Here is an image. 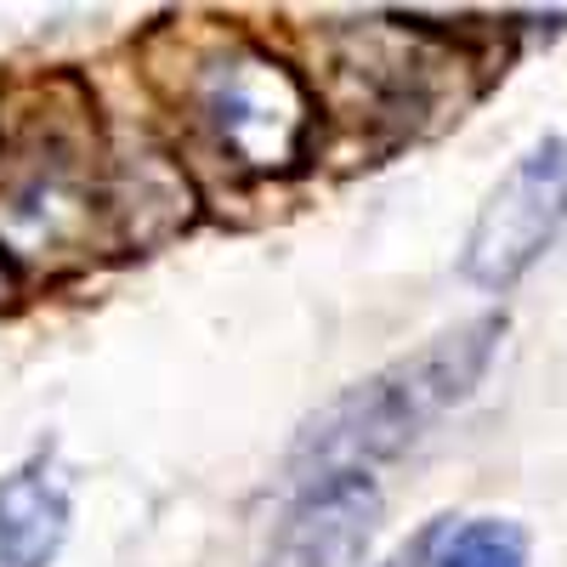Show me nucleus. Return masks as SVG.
I'll use <instances>...</instances> for the list:
<instances>
[{
  "mask_svg": "<svg viewBox=\"0 0 567 567\" xmlns=\"http://www.w3.org/2000/svg\"><path fill=\"white\" fill-rule=\"evenodd\" d=\"M381 523V488L374 477H329L296 488V505L284 511L272 534L267 567H358V556Z\"/></svg>",
  "mask_w": 567,
  "mask_h": 567,
  "instance_id": "39448f33",
  "label": "nucleus"
},
{
  "mask_svg": "<svg viewBox=\"0 0 567 567\" xmlns=\"http://www.w3.org/2000/svg\"><path fill=\"white\" fill-rule=\"evenodd\" d=\"M499 341H505V312L465 318L425 347H414L409 358H392L386 369L352 381L341 398H329L296 432L290 449L296 488L329 477H374V465L409 454L443 414H454L477 392Z\"/></svg>",
  "mask_w": 567,
  "mask_h": 567,
  "instance_id": "f257e3e1",
  "label": "nucleus"
},
{
  "mask_svg": "<svg viewBox=\"0 0 567 567\" xmlns=\"http://www.w3.org/2000/svg\"><path fill=\"white\" fill-rule=\"evenodd\" d=\"M69 523L74 505L52 454H34L0 477V567H52Z\"/></svg>",
  "mask_w": 567,
  "mask_h": 567,
  "instance_id": "423d86ee",
  "label": "nucleus"
},
{
  "mask_svg": "<svg viewBox=\"0 0 567 567\" xmlns=\"http://www.w3.org/2000/svg\"><path fill=\"white\" fill-rule=\"evenodd\" d=\"M109 221V148L69 80L0 131V250L18 261H74Z\"/></svg>",
  "mask_w": 567,
  "mask_h": 567,
  "instance_id": "f03ea898",
  "label": "nucleus"
},
{
  "mask_svg": "<svg viewBox=\"0 0 567 567\" xmlns=\"http://www.w3.org/2000/svg\"><path fill=\"white\" fill-rule=\"evenodd\" d=\"M176 103L194 136L245 182H284L318 148V97L250 34H210L182 63Z\"/></svg>",
  "mask_w": 567,
  "mask_h": 567,
  "instance_id": "7ed1b4c3",
  "label": "nucleus"
},
{
  "mask_svg": "<svg viewBox=\"0 0 567 567\" xmlns=\"http://www.w3.org/2000/svg\"><path fill=\"white\" fill-rule=\"evenodd\" d=\"M12 296V267H7V256H0V301Z\"/></svg>",
  "mask_w": 567,
  "mask_h": 567,
  "instance_id": "1a4fd4ad",
  "label": "nucleus"
},
{
  "mask_svg": "<svg viewBox=\"0 0 567 567\" xmlns=\"http://www.w3.org/2000/svg\"><path fill=\"white\" fill-rule=\"evenodd\" d=\"M567 227V131L545 136L516 159L477 210L460 250V272L488 296L523 284L528 267L561 239Z\"/></svg>",
  "mask_w": 567,
  "mask_h": 567,
  "instance_id": "20e7f679",
  "label": "nucleus"
},
{
  "mask_svg": "<svg viewBox=\"0 0 567 567\" xmlns=\"http://www.w3.org/2000/svg\"><path fill=\"white\" fill-rule=\"evenodd\" d=\"M432 567H528V528L511 516H471L437 528Z\"/></svg>",
  "mask_w": 567,
  "mask_h": 567,
  "instance_id": "0eeeda50",
  "label": "nucleus"
},
{
  "mask_svg": "<svg viewBox=\"0 0 567 567\" xmlns=\"http://www.w3.org/2000/svg\"><path fill=\"white\" fill-rule=\"evenodd\" d=\"M432 545H437V528H425V534H414L403 550H392L381 567H432Z\"/></svg>",
  "mask_w": 567,
  "mask_h": 567,
  "instance_id": "6e6552de",
  "label": "nucleus"
}]
</instances>
